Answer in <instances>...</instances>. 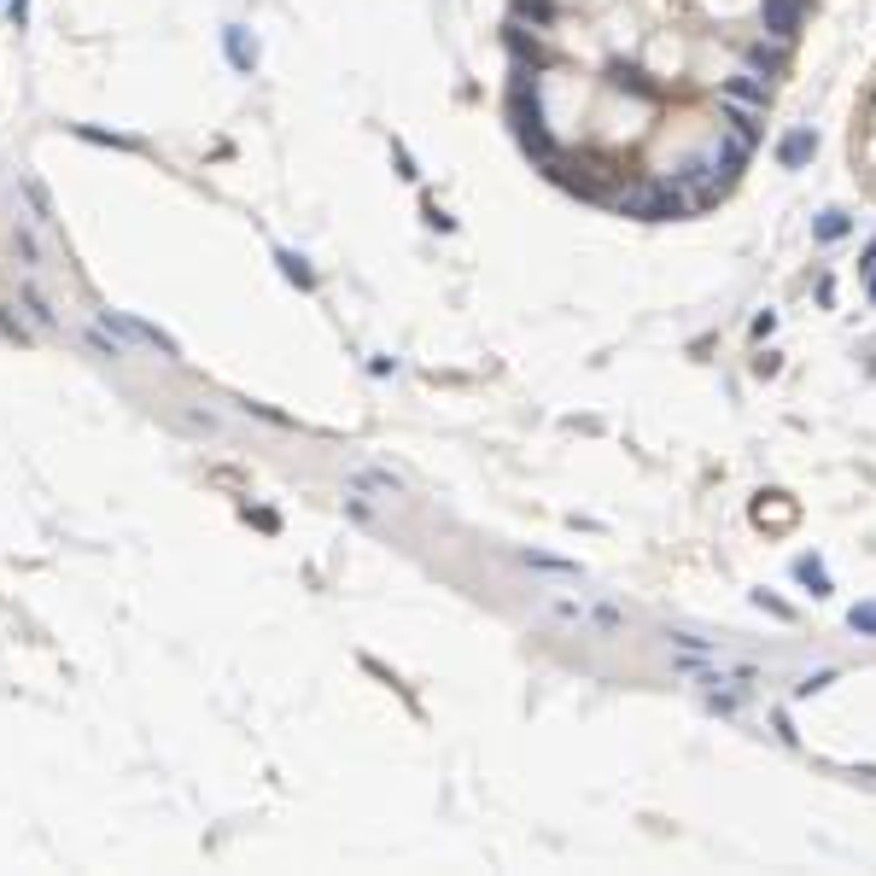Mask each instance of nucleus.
<instances>
[{
	"mask_svg": "<svg viewBox=\"0 0 876 876\" xmlns=\"http://www.w3.org/2000/svg\"><path fill=\"white\" fill-rule=\"evenodd\" d=\"M608 211L631 217V222H678V217H689V193L678 188L673 176H637V181H626V188L614 193Z\"/></svg>",
	"mask_w": 876,
	"mask_h": 876,
	"instance_id": "nucleus-1",
	"label": "nucleus"
},
{
	"mask_svg": "<svg viewBox=\"0 0 876 876\" xmlns=\"http://www.w3.org/2000/svg\"><path fill=\"white\" fill-rule=\"evenodd\" d=\"M544 176L585 205H614V193L626 188V170H614L608 158H596V152H561Z\"/></svg>",
	"mask_w": 876,
	"mask_h": 876,
	"instance_id": "nucleus-2",
	"label": "nucleus"
},
{
	"mask_svg": "<svg viewBox=\"0 0 876 876\" xmlns=\"http://www.w3.org/2000/svg\"><path fill=\"white\" fill-rule=\"evenodd\" d=\"M502 48H509V59H515V71H549L561 53L549 48V30H526V24H509L502 30Z\"/></svg>",
	"mask_w": 876,
	"mask_h": 876,
	"instance_id": "nucleus-3",
	"label": "nucleus"
},
{
	"mask_svg": "<svg viewBox=\"0 0 876 876\" xmlns=\"http://www.w3.org/2000/svg\"><path fill=\"white\" fill-rule=\"evenodd\" d=\"M100 321L111 334H118L123 345H152V351H165V357H181V345L170 339V334H158L152 321H141V316H123V310H100Z\"/></svg>",
	"mask_w": 876,
	"mask_h": 876,
	"instance_id": "nucleus-4",
	"label": "nucleus"
},
{
	"mask_svg": "<svg viewBox=\"0 0 876 876\" xmlns=\"http://www.w3.org/2000/svg\"><path fill=\"white\" fill-rule=\"evenodd\" d=\"M509 129H515V141H520V152L532 158L538 170H549V165H556V158L567 152V147L556 141V135H549V118H532V123H509Z\"/></svg>",
	"mask_w": 876,
	"mask_h": 876,
	"instance_id": "nucleus-5",
	"label": "nucleus"
},
{
	"mask_svg": "<svg viewBox=\"0 0 876 876\" xmlns=\"http://www.w3.org/2000/svg\"><path fill=\"white\" fill-rule=\"evenodd\" d=\"M806 24V0H759V30L777 41H795Z\"/></svg>",
	"mask_w": 876,
	"mask_h": 876,
	"instance_id": "nucleus-6",
	"label": "nucleus"
},
{
	"mask_svg": "<svg viewBox=\"0 0 876 876\" xmlns=\"http://www.w3.org/2000/svg\"><path fill=\"white\" fill-rule=\"evenodd\" d=\"M719 118H725V135H736L743 147H759V141H766V111H754V106H743V100H725V94H719Z\"/></svg>",
	"mask_w": 876,
	"mask_h": 876,
	"instance_id": "nucleus-7",
	"label": "nucleus"
},
{
	"mask_svg": "<svg viewBox=\"0 0 876 876\" xmlns=\"http://www.w3.org/2000/svg\"><path fill=\"white\" fill-rule=\"evenodd\" d=\"M743 64H748V71H759V77H783V71H789V41L759 36V41H748V48H743Z\"/></svg>",
	"mask_w": 876,
	"mask_h": 876,
	"instance_id": "nucleus-8",
	"label": "nucleus"
},
{
	"mask_svg": "<svg viewBox=\"0 0 876 876\" xmlns=\"http://www.w3.org/2000/svg\"><path fill=\"white\" fill-rule=\"evenodd\" d=\"M813 158H818V135L806 129V123H795V129L777 135V165H783V170H806Z\"/></svg>",
	"mask_w": 876,
	"mask_h": 876,
	"instance_id": "nucleus-9",
	"label": "nucleus"
},
{
	"mask_svg": "<svg viewBox=\"0 0 876 876\" xmlns=\"http://www.w3.org/2000/svg\"><path fill=\"white\" fill-rule=\"evenodd\" d=\"M719 94H725V100H743V106H754V111H772V77H759V71L725 77Z\"/></svg>",
	"mask_w": 876,
	"mask_h": 876,
	"instance_id": "nucleus-10",
	"label": "nucleus"
},
{
	"mask_svg": "<svg viewBox=\"0 0 876 876\" xmlns=\"http://www.w3.org/2000/svg\"><path fill=\"white\" fill-rule=\"evenodd\" d=\"M707 158H713V176H719L725 188H730V181L743 176V165L754 158V147H743V141H736V135H719V147H713Z\"/></svg>",
	"mask_w": 876,
	"mask_h": 876,
	"instance_id": "nucleus-11",
	"label": "nucleus"
},
{
	"mask_svg": "<svg viewBox=\"0 0 876 876\" xmlns=\"http://www.w3.org/2000/svg\"><path fill=\"white\" fill-rule=\"evenodd\" d=\"M608 88H619V94H637V100H660V88L637 71V64H614L608 71Z\"/></svg>",
	"mask_w": 876,
	"mask_h": 876,
	"instance_id": "nucleus-12",
	"label": "nucleus"
},
{
	"mask_svg": "<svg viewBox=\"0 0 876 876\" xmlns=\"http://www.w3.org/2000/svg\"><path fill=\"white\" fill-rule=\"evenodd\" d=\"M556 18H561V0H515V24L556 30Z\"/></svg>",
	"mask_w": 876,
	"mask_h": 876,
	"instance_id": "nucleus-13",
	"label": "nucleus"
},
{
	"mask_svg": "<svg viewBox=\"0 0 876 876\" xmlns=\"http://www.w3.org/2000/svg\"><path fill=\"white\" fill-rule=\"evenodd\" d=\"M847 235H853V217H847V211H836V205H829V211H818V217H813V240L836 246V240H847Z\"/></svg>",
	"mask_w": 876,
	"mask_h": 876,
	"instance_id": "nucleus-14",
	"label": "nucleus"
},
{
	"mask_svg": "<svg viewBox=\"0 0 876 876\" xmlns=\"http://www.w3.org/2000/svg\"><path fill=\"white\" fill-rule=\"evenodd\" d=\"M222 53H228V64H235V71H251V64H258V48L246 41L240 24H228V30H222Z\"/></svg>",
	"mask_w": 876,
	"mask_h": 876,
	"instance_id": "nucleus-15",
	"label": "nucleus"
},
{
	"mask_svg": "<svg viewBox=\"0 0 876 876\" xmlns=\"http://www.w3.org/2000/svg\"><path fill=\"white\" fill-rule=\"evenodd\" d=\"M351 491H391V497H398L404 479L386 474V468H351Z\"/></svg>",
	"mask_w": 876,
	"mask_h": 876,
	"instance_id": "nucleus-16",
	"label": "nucleus"
},
{
	"mask_svg": "<svg viewBox=\"0 0 876 876\" xmlns=\"http://www.w3.org/2000/svg\"><path fill=\"white\" fill-rule=\"evenodd\" d=\"M795 579H800L806 590H813V596H829V573H824V561H818V556H800V561H795Z\"/></svg>",
	"mask_w": 876,
	"mask_h": 876,
	"instance_id": "nucleus-17",
	"label": "nucleus"
},
{
	"mask_svg": "<svg viewBox=\"0 0 876 876\" xmlns=\"http://www.w3.org/2000/svg\"><path fill=\"white\" fill-rule=\"evenodd\" d=\"M18 298H24V310H30L36 328H53V310H48V298H41V287H36V281L18 287Z\"/></svg>",
	"mask_w": 876,
	"mask_h": 876,
	"instance_id": "nucleus-18",
	"label": "nucleus"
},
{
	"mask_svg": "<svg viewBox=\"0 0 876 876\" xmlns=\"http://www.w3.org/2000/svg\"><path fill=\"white\" fill-rule=\"evenodd\" d=\"M88 345H94V351H100V357H123V351H129V345H123L118 334H111V328H106V321H100V316H94V328H88Z\"/></svg>",
	"mask_w": 876,
	"mask_h": 876,
	"instance_id": "nucleus-19",
	"label": "nucleus"
},
{
	"mask_svg": "<svg viewBox=\"0 0 876 876\" xmlns=\"http://www.w3.org/2000/svg\"><path fill=\"white\" fill-rule=\"evenodd\" d=\"M77 135H82V141H94V147H118V152H135V147H141L135 135H106V129H88V123H77Z\"/></svg>",
	"mask_w": 876,
	"mask_h": 876,
	"instance_id": "nucleus-20",
	"label": "nucleus"
},
{
	"mask_svg": "<svg viewBox=\"0 0 876 876\" xmlns=\"http://www.w3.org/2000/svg\"><path fill=\"white\" fill-rule=\"evenodd\" d=\"M281 275H287L292 287H316V269L298 258V251H281Z\"/></svg>",
	"mask_w": 876,
	"mask_h": 876,
	"instance_id": "nucleus-21",
	"label": "nucleus"
},
{
	"mask_svg": "<svg viewBox=\"0 0 876 876\" xmlns=\"http://www.w3.org/2000/svg\"><path fill=\"white\" fill-rule=\"evenodd\" d=\"M829 684H836V666H818V673H806V678L795 684V696L806 701V696H818V689H829Z\"/></svg>",
	"mask_w": 876,
	"mask_h": 876,
	"instance_id": "nucleus-22",
	"label": "nucleus"
},
{
	"mask_svg": "<svg viewBox=\"0 0 876 876\" xmlns=\"http://www.w3.org/2000/svg\"><path fill=\"white\" fill-rule=\"evenodd\" d=\"M12 246H18V258H24V269H36V263H41V246H36V235H30L24 222L12 228Z\"/></svg>",
	"mask_w": 876,
	"mask_h": 876,
	"instance_id": "nucleus-23",
	"label": "nucleus"
},
{
	"mask_svg": "<svg viewBox=\"0 0 876 876\" xmlns=\"http://www.w3.org/2000/svg\"><path fill=\"white\" fill-rule=\"evenodd\" d=\"M847 626L859 631V637H876V603H859V608L847 614Z\"/></svg>",
	"mask_w": 876,
	"mask_h": 876,
	"instance_id": "nucleus-24",
	"label": "nucleus"
},
{
	"mask_svg": "<svg viewBox=\"0 0 876 876\" xmlns=\"http://www.w3.org/2000/svg\"><path fill=\"white\" fill-rule=\"evenodd\" d=\"M24 199L36 205V217H41V222H53V205H48V193H41L36 181H24Z\"/></svg>",
	"mask_w": 876,
	"mask_h": 876,
	"instance_id": "nucleus-25",
	"label": "nucleus"
},
{
	"mask_svg": "<svg viewBox=\"0 0 876 876\" xmlns=\"http://www.w3.org/2000/svg\"><path fill=\"white\" fill-rule=\"evenodd\" d=\"M754 603H759V608H772L777 619H789V603H777V596H766V590H759V596H754Z\"/></svg>",
	"mask_w": 876,
	"mask_h": 876,
	"instance_id": "nucleus-26",
	"label": "nucleus"
},
{
	"mask_svg": "<svg viewBox=\"0 0 876 876\" xmlns=\"http://www.w3.org/2000/svg\"><path fill=\"white\" fill-rule=\"evenodd\" d=\"M772 328H777V316H772V310H759V316H754V339H766Z\"/></svg>",
	"mask_w": 876,
	"mask_h": 876,
	"instance_id": "nucleus-27",
	"label": "nucleus"
},
{
	"mask_svg": "<svg viewBox=\"0 0 876 876\" xmlns=\"http://www.w3.org/2000/svg\"><path fill=\"white\" fill-rule=\"evenodd\" d=\"M859 269H865V275L876 269V235H870V240H865V251H859Z\"/></svg>",
	"mask_w": 876,
	"mask_h": 876,
	"instance_id": "nucleus-28",
	"label": "nucleus"
},
{
	"mask_svg": "<svg viewBox=\"0 0 876 876\" xmlns=\"http://www.w3.org/2000/svg\"><path fill=\"white\" fill-rule=\"evenodd\" d=\"M865 292H870V305H876V269H870V281H865Z\"/></svg>",
	"mask_w": 876,
	"mask_h": 876,
	"instance_id": "nucleus-29",
	"label": "nucleus"
},
{
	"mask_svg": "<svg viewBox=\"0 0 876 876\" xmlns=\"http://www.w3.org/2000/svg\"><path fill=\"white\" fill-rule=\"evenodd\" d=\"M806 7H813V0H806Z\"/></svg>",
	"mask_w": 876,
	"mask_h": 876,
	"instance_id": "nucleus-30",
	"label": "nucleus"
}]
</instances>
